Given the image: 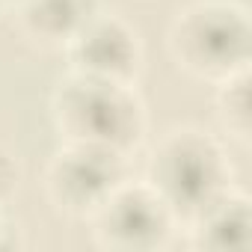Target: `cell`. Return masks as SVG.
I'll return each mask as SVG.
<instances>
[{
    "label": "cell",
    "instance_id": "obj_1",
    "mask_svg": "<svg viewBox=\"0 0 252 252\" xmlns=\"http://www.w3.org/2000/svg\"><path fill=\"white\" fill-rule=\"evenodd\" d=\"M51 119L63 143L104 146L128 158L149 134V113L137 83H113L74 71L51 95Z\"/></svg>",
    "mask_w": 252,
    "mask_h": 252
},
{
    "label": "cell",
    "instance_id": "obj_2",
    "mask_svg": "<svg viewBox=\"0 0 252 252\" xmlns=\"http://www.w3.org/2000/svg\"><path fill=\"white\" fill-rule=\"evenodd\" d=\"M172 63L202 83H220L252 63V21L237 0H190L166 30Z\"/></svg>",
    "mask_w": 252,
    "mask_h": 252
},
{
    "label": "cell",
    "instance_id": "obj_3",
    "mask_svg": "<svg viewBox=\"0 0 252 252\" xmlns=\"http://www.w3.org/2000/svg\"><path fill=\"white\" fill-rule=\"evenodd\" d=\"M146 181L166 199L178 222H187L214 196L234 187V169L222 140L196 125H181L152 149Z\"/></svg>",
    "mask_w": 252,
    "mask_h": 252
},
{
    "label": "cell",
    "instance_id": "obj_4",
    "mask_svg": "<svg viewBox=\"0 0 252 252\" xmlns=\"http://www.w3.org/2000/svg\"><path fill=\"white\" fill-rule=\"evenodd\" d=\"M92 240L113 252H149L172 240L181 228L166 199L146 178H125L113 193L89 214Z\"/></svg>",
    "mask_w": 252,
    "mask_h": 252
},
{
    "label": "cell",
    "instance_id": "obj_5",
    "mask_svg": "<svg viewBox=\"0 0 252 252\" xmlns=\"http://www.w3.org/2000/svg\"><path fill=\"white\" fill-rule=\"evenodd\" d=\"M125 178H128V155L104 146L63 143L48 163L45 193L60 214L89 220V214Z\"/></svg>",
    "mask_w": 252,
    "mask_h": 252
},
{
    "label": "cell",
    "instance_id": "obj_6",
    "mask_svg": "<svg viewBox=\"0 0 252 252\" xmlns=\"http://www.w3.org/2000/svg\"><path fill=\"white\" fill-rule=\"evenodd\" d=\"M63 51L68 71L113 83H137L146 65V48L137 27L104 9Z\"/></svg>",
    "mask_w": 252,
    "mask_h": 252
},
{
    "label": "cell",
    "instance_id": "obj_7",
    "mask_svg": "<svg viewBox=\"0 0 252 252\" xmlns=\"http://www.w3.org/2000/svg\"><path fill=\"white\" fill-rule=\"evenodd\" d=\"M184 225L196 249H214V252L243 249L249 243V228H252L249 196L237 187H228L220 196H214L202 211H196Z\"/></svg>",
    "mask_w": 252,
    "mask_h": 252
},
{
    "label": "cell",
    "instance_id": "obj_8",
    "mask_svg": "<svg viewBox=\"0 0 252 252\" xmlns=\"http://www.w3.org/2000/svg\"><path fill=\"white\" fill-rule=\"evenodd\" d=\"M101 9V0H27L15 15L30 42L63 51Z\"/></svg>",
    "mask_w": 252,
    "mask_h": 252
},
{
    "label": "cell",
    "instance_id": "obj_9",
    "mask_svg": "<svg viewBox=\"0 0 252 252\" xmlns=\"http://www.w3.org/2000/svg\"><path fill=\"white\" fill-rule=\"evenodd\" d=\"M217 86V95H214V113H217V122L222 134L237 143V146H246L249 143V134H252V113H249V68L246 71H237Z\"/></svg>",
    "mask_w": 252,
    "mask_h": 252
},
{
    "label": "cell",
    "instance_id": "obj_10",
    "mask_svg": "<svg viewBox=\"0 0 252 252\" xmlns=\"http://www.w3.org/2000/svg\"><path fill=\"white\" fill-rule=\"evenodd\" d=\"M21 187V160L12 149L0 143V205H6Z\"/></svg>",
    "mask_w": 252,
    "mask_h": 252
},
{
    "label": "cell",
    "instance_id": "obj_11",
    "mask_svg": "<svg viewBox=\"0 0 252 252\" xmlns=\"http://www.w3.org/2000/svg\"><path fill=\"white\" fill-rule=\"evenodd\" d=\"M9 246H18V240L12 237V222L3 217V205H0V249H9Z\"/></svg>",
    "mask_w": 252,
    "mask_h": 252
},
{
    "label": "cell",
    "instance_id": "obj_12",
    "mask_svg": "<svg viewBox=\"0 0 252 252\" xmlns=\"http://www.w3.org/2000/svg\"><path fill=\"white\" fill-rule=\"evenodd\" d=\"M0 3H3L6 9H18V6H24L27 0H0Z\"/></svg>",
    "mask_w": 252,
    "mask_h": 252
},
{
    "label": "cell",
    "instance_id": "obj_13",
    "mask_svg": "<svg viewBox=\"0 0 252 252\" xmlns=\"http://www.w3.org/2000/svg\"><path fill=\"white\" fill-rule=\"evenodd\" d=\"M3 9H6V6H3V3H0V12H3Z\"/></svg>",
    "mask_w": 252,
    "mask_h": 252
}]
</instances>
